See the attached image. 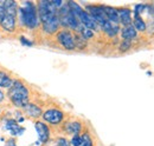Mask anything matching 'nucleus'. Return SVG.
Masks as SVG:
<instances>
[{"label": "nucleus", "instance_id": "a878e982", "mask_svg": "<svg viewBox=\"0 0 154 146\" xmlns=\"http://www.w3.org/2000/svg\"><path fill=\"white\" fill-rule=\"evenodd\" d=\"M5 146H17V144H16V140H13V139H10L6 144H5Z\"/></svg>", "mask_w": 154, "mask_h": 146}, {"label": "nucleus", "instance_id": "ddd939ff", "mask_svg": "<svg viewBox=\"0 0 154 146\" xmlns=\"http://www.w3.org/2000/svg\"><path fill=\"white\" fill-rule=\"evenodd\" d=\"M137 36V32L134 28L133 25H128V26H125L121 31V36L123 40H127V41H132L134 40Z\"/></svg>", "mask_w": 154, "mask_h": 146}, {"label": "nucleus", "instance_id": "6e6552de", "mask_svg": "<svg viewBox=\"0 0 154 146\" xmlns=\"http://www.w3.org/2000/svg\"><path fill=\"white\" fill-rule=\"evenodd\" d=\"M35 127H36V131L38 133L39 142L42 144H46L50 139V128H49V126L43 121H36Z\"/></svg>", "mask_w": 154, "mask_h": 146}, {"label": "nucleus", "instance_id": "aec40b11", "mask_svg": "<svg viewBox=\"0 0 154 146\" xmlns=\"http://www.w3.org/2000/svg\"><path fill=\"white\" fill-rule=\"evenodd\" d=\"M81 137H82V143H81L79 146H93V139H91V137H90L89 133L85 132Z\"/></svg>", "mask_w": 154, "mask_h": 146}, {"label": "nucleus", "instance_id": "5701e85b", "mask_svg": "<svg viewBox=\"0 0 154 146\" xmlns=\"http://www.w3.org/2000/svg\"><path fill=\"white\" fill-rule=\"evenodd\" d=\"M56 146H71L70 145V142L66 140L65 138H59L56 142Z\"/></svg>", "mask_w": 154, "mask_h": 146}, {"label": "nucleus", "instance_id": "a211bd4d", "mask_svg": "<svg viewBox=\"0 0 154 146\" xmlns=\"http://www.w3.org/2000/svg\"><path fill=\"white\" fill-rule=\"evenodd\" d=\"M133 26H134V28L136 30V32H137V31L145 32L146 28H147V25H146L145 20L141 18V16H137V14H135L134 21H133Z\"/></svg>", "mask_w": 154, "mask_h": 146}, {"label": "nucleus", "instance_id": "0eeeda50", "mask_svg": "<svg viewBox=\"0 0 154 146\" xmlns=\"http://www.w3.org/2000/svg\"><path fill=\"white\" fill-rule=\"evenodd\" d=\"M77 19H78V21L81 22V25H82L83 27H85V28H89V30H91V31H96V30L100 28L98 24L94 20V18H93L87 11H84V10L78 14Z\"/></svg>", "mask_w": 154, "mask_h": 146}, {"label": "nucleus", "instance_id": "4be33fe9", "mask_svg": "<svg viewBox=\"0 0 154 146\" xmlns=\"http://www.w3.org/2000/svg\"><path fill=\"white\" fill-rule=\"evenodd\" d=\"M82 143V137L79 134H76V136H72V139L70 142V145L71 146H79Z\"/></svg>", "mask_w": 154, "mask_h": 146}, {"label": "nucleus", "instance_id": "b1692460", "mask_svg": "<svg viewBox=\"0 0 154 146\" xmlns=\"http://www.w3.org/2000/svg\"><path fill=\"white\" fill-rule=\"evenodd\" d=\"M20 42H21L24 46H32V41L27 40L25 36H20Z\"/></svg>", "mask_w": 154, "mask_h": 146}, {"label": "nucleus", "instance_id": "423d86ee", "mask_svg": "<svg viewBox=\"0 0 154 146\" xmlns=\"http://www.w3.org/2000/svg\"><path fill=\"white\" fill-rule=\"evenodd\" d=\"M88 13L94 18V20L98 24V26L101 27L103 24H106L108 21V19L106 17V13L103 11V6H95V5H91V6H88Z\"/></svg>", "mask_w": 154, "mask_h": 146}, {"label": "nucleus", "instance_id": "412c9836", "mask_svg": "<svg viewBox=\"0 0 154 146\" xmlns=\"http://www.w3.org/2000/svg\"><path fill=\"white\" fill-rule=\"evenodd\" d=\"M131 46H132V42H131V41H127V40H123V41L121 42V45H120V47H119V50H120L121 52H126V51H128V50L131 48Z\"/></svg>", "mask_w": 154, "mask_h": 146}, {"label": "nucleus", "instance_id": "7ed1b4c3", "mask_svg": "<svg viewBox=\"0 0 154 146\" xmlns=\"http://www.w3.org/2000/svg\"><path fill=\"white\" fill-rule=\"evenodd\" d=\"M5 14L0 20V26L7 32H13L16 30V16H17V4L14 1H4Z\"/></svg>", "mask_w": 154, "mask_h": 146}, {"label": "nucleus", "instance_id": "393cba45", "mask_svg": "<svg viewBox=\"0 0 154 146\" xmlns=\"http://www.w3.org/2000/svg\"><path fill=\"white\" fill-rule=\"evenodd\" d=\"M5 14V8H4V1H0V20Z\"/></svg>", "mask_w": 154, "mask_h": 146}, {"label": "nucleus", "instance_id": "9b49d317", "mask_svg": "<svg viewBox=\"0 0 154 146\" xmlns=\"http://www.w3.org/2000/svg\"><path fill=\"white\" fill-rule=\"evenodd\" d=\"M23 110H24V113L27 115V117H30V118H39L42 114H43V111H42V109L39 107V106H37L36 104H32V103H29L27 105H25L24 107H23Z\"/></svg>", "mask_w": 154, "mask_h": 146}, {"label": "nucleus", "instance_id": "f3484780", "mask_svg": "<svg viewBox=\"0 0 154 146\" xmlns=\"http://www.w3.org/2000/svg\"><path fill=\"white\" fill-rule=\"evenodd\" d=\"M13 84V79L8 75V73L5 71H0V87H5V89H10Z\"/></svg>", "mask_w": 154, "mask_h": 146}, {"label": "nucleus", "instance_id": "1a4fd4ad", "mask_svg": "<svg viewBox=\"0 0 154 146\" xmlns=\"http://www.w3.org/2000/svg\"><path fill=\"white\" fill-rule=\"evenodd\" d=\"M43 24V30L48 33V34H54L56 33L59 28V19H58V14L57 16H54L51 18H49L48 20H45Z\"/></svg>", "mask_w": 154, "mask_h": 146}, {"label": "nucleus", "instance_id": "6ab92c4d", "mask_svg": "<svg viewBox=\"0 0 154 146\" xmlns=\"http://www.w3.org/2000/svg\"><path fill=\"white\" fill-rule=\"evenodd\" d=\"M78 32L81 33V36H82L83 39H85V40H88V39H90V38L94 36V31H91V30H89V28H85V27H83V26L78 30Z\"/></svg>", "mask_w": 154, "mask_h": 146}, {"label": "nucleus", "instance_id": "9d476101", "mask_svg": "<svg viewBox=\"0 0 154 146\" xmlns=\"http://www.w3.org/2000/svg\"><path fill=\"white\" fill-rule=\"evenodd\" d=\"M5 127H6V130H7L12 136H20V134H23L24 131H25V128L21 127L19 124H18V121L14 120V119H8V120H6Z\"/></svg>", "mask_w": 154, "mask_h": 146}, {"label": "nucleus", "instance_id": "2eb2a0df", "mask_svg": "<svg viewBox=\"0 0 154 146\" xmlns=\"http://www.w3.org/2000/svg\"><path fill=\"white\" fill-rule=\"evenodd\" d=\"M64 130L66 133L69 134H72V136H76L81 132L82 130V124L79 121H68L65 125H64Z\"/></svg>", "mask_w": 154, "mask_h": 146}, {"label": "nucleus", "instance_id": "dca6fc26", "mask_svg": "<svg viewBox=\"0 0 154 146\" xmlns=\"http://www.w3.org/2000/svg\"><path fill=\"white\" fill-rule=\"evenodd\" d=\"M101 28L109 36H115L117 34V32H119V26L115 25V24H112L110 21H107L106 24H103L101 26Z\"/></svg>", "mask_w": 154, "mask_h": 146}, {"label": "nucleus", "instance_id": "f03ea898", "mask_svg": "<svg viewBox=\"0 0 154 146\" xmlns=\"http://www.w3.org/2000/svg\"><path fill=\"white\" fill-rule=\"evenodd\" d=\"M20 19L21 22L27 27V28H37L39 24L38 13H37V8L35 6V4L26 1L24 2V6L20 7Z\"/></svg>", "mask_w": 154, "mask_h": 146}, {"label": "nucleus", "instance_id": "4468645a", "mask_svg": "<svg viewBox=\"0 0 154 146\" xmlns=\"http://www.w3.org/2000/svg\"><path fill=\"white\" fill-rule=\"evenodd\" d=\"M103 11L106 13V17L108 19V21H110L112 24H119V13H117V10L114 7H110V6H103Z\"/></svg>", "mask_w": 154, "mask_h": 146}, {"label": "nucleus", "instance_id": "bb28decb", "mask_svg": "<svg viewBox=\"0 0 154 146\" xmlns=\"http://www.w3.org/2000/svg\"><path fill=\"white\" fill-rule=\"evenodd\" d=\"M2 99H4V93L0 90V101H2Z\"/></svg>", "mask_w": 154, "mask_h": 146}, {"label": "nucleus", "instance_id": "39448f33", "mask_svg": "<svg viewBox=\"0 0 154 146\" xmlns=\"http://www.w3.org/2000/svg\"><path fill=\"white\" fill-rule=\"evenodd\" d=\"M43 119L51 124V125H58L63 121L64 119V113L60 111L59 109H50V110H46L43 114Z\"/></svg>", "mask_w": 154, "mask_h": 146}, {"label": "nucleus", "instance_id": "f8f14e48", "mask_svg": "<svg viewBox=\"0 0 154 146\" xmlns=\"http://www.w3.org/2000/svg\"><path fill=\"white\" fill-rule=\"evenodd\" d=\"M119 13V22L123 26L132 25V11L129 8H120L117 10Z\"/></svg>", "mask_w": 154, "mask_h": 146}, {"label": "nucleus", "instance_id": "20e7f679", "mask_svg": "<svg viewBox=\"0 0 154 146\" xmlns=\"http://www.w3.org/2000/svg\"><path fill=\"white\" fill-rule=\"evenodd\" d=\"M57 40L58 42L68 51L75 50V36L68 31V30H62L57 33Z\"/></svg>", "mask_w": 154, "mask_h": 146}, {"label": "nucleus", "instance_id": "f257e3e1", "mask_svg": "<svg viewBox=\"0 0 154 146\" xmlns=\"http://www.w3.org/2000/svg\"><path fill=\"white\" fill-rule=\"evenodd\" d=\"M29 93L27 87L20 80H16L8 89V98L14 106L23 109L29 104Z\"/></svg>", "mask_w": 154, "mask_h": 146}]
</instances>
